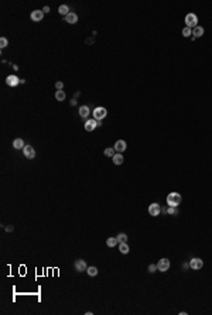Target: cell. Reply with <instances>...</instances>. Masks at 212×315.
Listing matches in <instances>:
<instances>
[{
  "mask_svg": "<svg viewBox=\"0 0 212 315\" xmlns=\"http://www.w3.org/2000/svg\"><path fill=\"white\" fill-rule=\"evenodd\" d=\"M182 201L181 195L177 194V192H170L167 195V205L168 206H178L179 203Z\"/></svg>",
  "mask_w": 212,
  "mask_h": 315,
  "instance_id": "obj_1",
  "label": "cell"
},
{
  "mask_svg": "<svg viewBox=\"0 0 212 315\" xmlns=\"http://www.w3.org/2000/svg\"><path fill=\"white\" fill-rule=\"evenodd\" d=\"M106 114H107V110H106L105 107L99 106V107H96V109L93 110V119H95V120H102V119L106 117Z\"/></svg>",
  "mask_w": 212,
  "mask_h": 315,
  "instance_id": "obj_2",
  "label": "cell"
},
{
  "mask_svg": "<svg viewBox=\"0 0 212 315\" xmlns=\"http://www.w3.org/2000/svg\"><path fill=\"white\" fill-rule=\"evenodd\" d=\"M196 23H198V17H196L194 13H189V14L185 16V24H187V27H189V28L194 27V28H195Z\"/></svg>",
  "mask_w": 212,
  "mask_h": 315,
  "instance_id": "obj_3",
  "label": "cell"
},
{
  "mask_svg": "<svg viewBox=\"0 0 212 315\" xmlns=\"http://www.w3.org/2000/svg\"><path fill=\"white\" fill-rule=\"evenodd\" d=\"M102 123L100 120H95V119H88V120L85 121V130L86 131H92V130H95L98 126H100Z\"/></svg>",
  "mask_w": 212,
  "mask_h": 315,
  "instance_id": "obj_4",
  "label": "cell"
},
{
  "mask_svg": "<svg viewBox=\"0 0 212 315\" xmlns=\"http://www.w3.org/2000/svg\"><path fill=\"white\" fill-rule=\"evenodd\" d=\"M160 212H161V206L154 202V203H151L150 206H148V213L151 215V216H158L160 215Z\"/></svg>",
  "mask_w": 212,
  "mask_h": 315,
  "instance_id": "obj_5",
  "label": "cell"
},
{
  "mask_svg": "<svg viewBox=\"0 0 212 315\" xmlns=\"http://www.w3.org/2000/svg\"><path fill=\"white\" fill-rule=\"evenodd\" d=\"M157 268H158V271H167L168 268H170V260L168 258H161L158 263H157Z\"/></svg>",
  "mask_w": 212,
  "mask_h": 315,
  "instance_id": "obj_6",
  "label": "cell"
},
{
  "mask_svg": "<svg viewBox=\"0 0 212 315\" xmlns=\"http://www.w3.org/2000/svg\"><path fill=\"white\" fill-rule=\"evenodd\" d=\"M189 267H191L192 270H201V268L204 267V261H202L201 258L195 257V258H192V260L189 261Z\"/></svg>",
  "mask_w": 212,
  "mask_h": 315,
  "instance_id": "obj_7",
  "label": "cell"
},
{
  "mask_svg": "<svg viewBox=\"0 0 212 315\" xmlns=\"http://www.w3.org/2000/svg\"><path fill=\"white\" fill-rule=\"evenodd\" d=\"M23 154H24L25 158L33 160L34 157H35V150H34V147H31V145H25L24 148H23Z\"/></svg>",
  "mask_w": 212,
  "mask_h": 315,
  "instance_id": "obj_8",
  "label": "cell"
},
{
  "mask_svg": "<svg viewBox=\"0 0 212 315\" xmlns=\"http://www.w3.org/2000/svg\"><path fill=\"white\" fill-rule=\"evenodd\" d=\"M75 270L78 271V273H82V271H86V268H88V266H86V263H85V260H76L75 261Z\"/></svg>",
  "mask_w": 212,
  "mask_h": 315,
  "instance_id": "obj_9",
  "label": "cell"
},
{
  "mask_svg": "<svg viewBox=\"0 0 212 315\" xmlns=\"http://www.w3.org/2000/svg\"><path fill=\"white\" fill-rule=\"evenodd\" d=\"M30 18H31L33 21H41V20L44 18V11H42V10H34V11H31V14H30Z\"/></svg>",
  "mask_w": 212,
  "mask_h": 315,
  "instance_id": "obj_10",
  "label": "cell"
},
{
  "mask_svg": "<svg viewBox=\"0 0 212 315\" xmlns=\"http://www.w3.org/2000/svg\"><path fill=\"white\" fill-rule=\"evenodd\" d=\"M113 148L117 151V153H123V151L127 148V144H126V141H124V140H117V141L114 143Z\"/></svg>",
  "mask_w": 212,
  "mask_h": 315,
  "instance_id": "obj_11",
  "label": "cell"
},
{
  "mask_svg": "<svg viewBox=\"0 0 212 315\" xmlns=\"http://www.w3.org/2000/svg\"><path fill=\"white\" fill-rule=\"evenodd\" d=\"M6 83H7L8 86L14 88V86H17L20 83V78H17L16 75H8L7 79H6Z\"/></svg>",
  "mask_w": 212,
  "mask_h": 315,
  "instance_id": "obj_12",
  "label": "cell"
},
{
  "mask_svg": "<svg viewBox=\"0 0 212 315\" xmlns=\"http://www.w3.org/2000/svg\"><path fill=\"white\" fill-rule=\"evenodd\" d=\"M65 21L68 24H76L78 23V16H76V13H69V14H66L65 16Z\"/></svg>",
  "mask_w": 212,
  "mask_h": 315,
  "instance_id": "obj_13",
  "label": "cell"
},
{
  "mask_svg": "<svg viewBox=\"0 0 212 315\" xmlns=\"http://www.w3.org/2000/svg\"><path fill=\"white\" fill-rule=\"evenodd\" d=\"M89 107H88V106L86 105H83V106H81V107H79V116H81V117H83V119H86V117H88V116H89Z\"/></svg>",
  "mask_w": 212,
  "mask_h": 315,
  "instance_id": "obj_14",
  "label": "cell"
},
{
  "mask_svg": "<svg viewBox=\"0 0 212 315\" xmlns=\"http://www.w3.org/2000/svg\"><path fill=\"white\" fill-rule=\"evenodd\" d=\"M13 147L16 148V150H20V148H24L25 144L24 141H23V138H16L14 141H13Z\"/></svg>",
  "mask_w": 212,
  "mask_h": 315,
  "instance_id": "obj_15",
  "label": "cell"
},
{
  "mask_svg": "<svg viewBox=\"0 0 212 315\" xmlns=\"http://www.w3.org/2000/svg\"><path fill=\"white\" fill-rule=\"evenodd\" d=\"M112 160H113V162L116 164V165H120L123 162V155H122V153H116L112 157Z\"/></svg>",
  "mask_w": 212,
  "mask_h": 315,
  "instance_id": "obj_16",
  "label": "cell"
},
{
  "mask_svg": "<svg viewBox=\"0 0 212 315\" xmlns=\"http://www.w3.org/2000/svg\"><path fill=\"white\" fill-rule=\"evenodd\" d=\"M192 35H194V37H202V35H204V28L199 27V25H196L195 28L192 30Z\"/></svg>",
  "mask_w": 212,
  "mask_h": 315,
  "instance_id": "obj_17",
  "label": "cell"
},
{
  "mask_svg": "<svg viewBox=\"0 0 212 315\" xmlns=\"http://www.w3.org/2000/svg\"><path fill=\"white\" fill-rule=\"evenodd\" d=\"M129 244L127 243H119V251L122 253V254H127L129 253Z\"/></svg>",
  "mask_w": 212,
  "mask_h": 315,
  "instance_id": "obj_18",
  "label": "cell"
},
{
  "mask_svg": "<svg viewBox=\"0 0 212 315\" xmlns=\"http://www.w3.org/2000/svg\"><path fill=\"white\" fill-rule=\"evenodd\" d=\"M58 13L62 14V16H66V14H69L71 11H69V7H68V6L62 4V6H59V8H58Z\"/></svg>",
  "mask_w": 212,
  "mask_h": 315,
  "instance_id": "obj_19",
  "label": "cell"
},
{
  "mask_svg": "<svg viewBox=\"0 0 212 315\" xmlns=\"http://www.w3.org/2000/svg\"><path fill=\"white\" fill-rule=\"evenodd\" d=\"M117 243H119L117 237H107V240H106V244H107L109 247H114Z\"/></svg>",
  "mask_w": 212,
  "mask_h": 315,
  "instance_id": "obj_20",
  "label": "cell"
},
{
  "mask_svg": "<svg viewBox=\"0 0 212 315\" xmlns=\"http://www.w3.org/2000/svg\"><path fill=\"white\" fill-rule=\"evenodd\" d=\"M86 273H88V275H90V277H95V275H98V268H96V267H93V266H90V267L86 268Z\"/></svg>",
  "mask_w": 212,
  "mask_h": 315,
  "instance_id": "obj_21",
  "label": "cell"
},
{
  "mask_svg": "<svg viewBox=\"0 0 212 315\" xmlns=\"http://www.w3.org/2000/svg\"><path fill=\"white\" fill-rule=\"evenodd\" d=\"M65 92H64V90H57V92H55V99H57V100H59V102H61V100H65Z\"/></svg>",
  "mask_w": 212,
  "mask_h": 315,
  "instance_id": "obj_22",
  "label": "cell"
},
{
  "mask_svg": "<svg viewBox=\"0 0 212 315\" xmlns=\"http://www.w3.org/2000/svg\"><path fill=\"white\" fill-rule=\"evenodd\" d=\"M114 151H116V150H114L113 147H107V148H105V151H103V153H105L106 157H110V158H112L114 154H116Z\"/></svg>",
  "mask_w": 212,
  "mask_h": 315,
  "instance_id": "obj_23",
  "label": "cell"
},
{
  "mask_svg": "<svg viewBox=\"0 0 212 315\" xmlns=\"http://www.w3.org/2000/svg\"><path fill=\"white\" fill-rule=\"evenodd\" d=\"M116 237H117L119 243H126V242H127V234H126V233H119L117 236H116Z\"/></svg>",
  "mask_w": 212,
  "mask_h": 315,
  "instance_id": "obj_24",
  "label": "cell"
},
{
  "mask_svg": "<svg viewBox=\"0 0 212 315\" xmlns=\"http://www.w3.org/2000/svg\"><path fill=\"white\" fill-rule=\"evenodd\" d=\"M167 213H168V215H178L177 206H168V208H167Z\"/></svg>",
  "mask_w": 212,
  "mask_h": 315,
  "instance_id": "obj_25",
  "label": "cell"
},
{
  "mask_svg": "<svg viewBox=\"0 0 212 315\" xmlns=\"http://www.w3.org/2000/svg\"><path fill=\"white\" fill-rule=\"evenodd\" d=\"M182 35H184V37H189V35H192V30H191L189 27H185V28L182 30Z\"/></svg>",
  "mask_w": 212,
  "mask_h": 315,
  "instance_id": "obj_26",
  "label": "cell"
},
{
  "mask_svg": "<svg viewBox=\"0 0 212 315\" xmlns=\"http://www.w3.org/2000/svg\"><path fill=\"white\" fill-rule=\"evenodd\" d=\"M8 45V41H7V38H4V37H1L0 38V47L1 48H4V47H7Z\"/></svg>",
  "mask_w": 212,
  "mask_h": 315,
  "instance_id": "obj_27",
  "label": "cell"
},
{
  "mask_svg": "<svg viewBox=\"0 0 212 315\" xmlns=\"http://www.w3.org/2000/svg\"><path fill=\"white\" fill-rule=\"evenodd\" d=\"M155 270H158L155 264H150V266H148V273H154Z\"/></svg>",
  "mask_w": 212,
  "mask_h": 315,
  "instance_id": "obj_28",
  "label": "cell"
},
{
  "mask_svg": "<svg viewBox=\"0 0 212 315\" xmlns=\"http://www.w3.org/2000/svg\"><path fill=\"white\" fill-rule=\"evenodd\" d=\"M55 88H57V90H62V89H64V83H62V82H57V83H55Z\"/></svg>",
  "mask_w": 212,
  "mask_h": 315,
  "instance_id": "obj_29",
  "label": "cell"
},
{
  "mask_svg": "<svg viewBox=\"0 0 212 315\" xmlns=\"http://www.w3.org/2000/svg\"><path fill=\"white\" fill-rule=\"evenodd\" d=\"M42 11H44V14H45V13H48V11H49V6H44Z\"/></svg>",
  "mask_w": 212,
  "mask_h": 315,
  "instance_id": "obj_30",
  "label": "cell"
},
{
  "mask_svg": "<svg viewBox=\"0 0 212 315\" xmlns=\"http://www.w3.org/2000/svg\"><path fill=\"white\" fill-rule=\"evenodd\" d=\"M6 232H13V226H10V225L6 226Z\"/></svg>",
  "mask_w": 212,
  "mask_h": 315,
  "instance_id": "obj_31",
  "label": "cell"
},
{
  "mask_svg": "<svg viewBox=\"0 0 212 315\" xmlns=\"http://www.w3.org/2000/svg\"><path fill=\"white\" fill-rule=\"evenodd\" d=\"M75 105H76V99L73 97L72 100H71V106H75Z\"/></svg>",
  "mask_w": 212,
  "mask_h": 315,
  "instance_id": "obj_32",
  "label": "cell"
}]
</instances>
